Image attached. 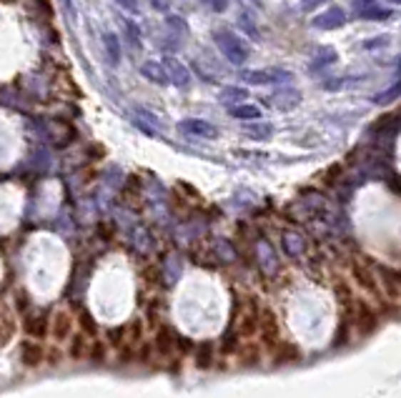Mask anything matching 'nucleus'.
Instances as JSON below:
<instances>
[{"label":"nucleus","mask_w":401,"mask_h":398,"mask_svg":"<svg viewBox=\"0 0 401 398\" xmlns=\"http://www.w3.org/2000/svg\"><path fill=\"white\" fill-rule=\"evenodd\" d=\"M91 338L83 336L81 331L76 333V336L71 338V343H68V358L71 361H88V353H91Z\"/></svg>","instance_id":"nucleus-10"},{"label":"nucleus","mask_w":401,"mask_h":398,"mask_svg":"<svg viewBox=\"0 0 401 398\" xmlns=\"http://www.w3.org/2000/svg\"><path fill=\"white\" fill-rule=\"evenodd\" d=\"M68 358V351H63L58 343H53V346H48V358L46 363H51V366H58V363H63Z\"/></svg>","instance_id":"nucleus-18"},{"label":"nucleus","mask_w":401,"mask_h":398,"mask_svg":"<svg viewBox=\"0 0 401 398\" xmlns=\"http://www.w3.org/2000/svg\"><path fill=\"white\" fill-rule=\"evenodd\" d=\"M73 313H76V321H78V331L83 333V336H88L91 341H96V338H101L98 333H101V328H98L96 318H93V313L88 311L86 306H76L73 308Z\"/></svg>","instance_id":"nucleus-8"},{"label":"nucleus","mask_w":401,"mask_h":398,"mask_svg":"<svg viewBox=\"0 0 401 398\" xmlns=\"http://www.w3.org/2000/svg\"><path fill=\"white\" fill-rule=\"evenodd\" d=\"M193 366L198 371H211V368L221 366V351H218V341H200L193 348Z\"/></svg>","instance_id":"nucleus-4"},{"label":"nucleus","mask_w":401,"mask_h":398,"mask_svg":"<svg viewBox=\"0 0 401 398\" xmlns=\"http://www.w3.org/2000/svg\"><path fill=\"white\" fill-rule=\"evenodd\" d=\"M256 3H261V0H256Z\"/></svg>","instance_id":"nucleus-27"},{"label":"nucleus","mask_w":401,"mask_h":398,"mask_svg":"<svg viewBox=\"0 0 401 398\" xmlns=\"http://www.w3.org/2000/svg\"><path fill=\"white\" fill-rule=\"evenodd\" d=\"M211 6H213V11H226V0H211Z\"/></svg>","instance_id":"nucleus-24"},{"label":"nucleus","mask_w":401,"mask_h":398,"mask_svg":"<svg viewBox=\"0 0 401 398\" xmlns=\"http://www.w3.org/2000/svg\"><path fill=\"white\" fill-rule=\"evenodd\" d=\"M111 356V346L106 338H96L91 343V353H88V363H98V366H103Z\"/></svg>","instance_id":"nucleus-11"},{"label":"nucleus","mask_w":401,"mask_h":398,"mask_svg":"<svg viewBox=\"0 0 401 398\" xmlns=\"http://www.w3.org/2000/svg\"><path fill=\"white\" fill-rule=\"evenodd\" d=\"M223 96H228L231 101H238V98H246V91H241V88H228Z\"/></svg>","instance_id":"nucleus-22"},{"label":"nucleus","mask_w":401,"mask_h":398,"mask_svg":"<svg viewBox=\"0 0 401 398\" xmlns=\"http://www.w3.org/2000/svg\"><path fill=\"white\" fill-rule=\"evenodd\" d=\"M213 41H216V46L221 48V53L228 58V63H233V66H243V63L248 61V56H251L246 41H243L238 33L226 31V28L213 33Z\"/></svg>","instance_id":"nucleus-1"},{"label":"nucleus","mask_w":401,"mask_h":398,"mask_svg":"<svg viewBox=\"0 0 401 398\" xmlns=\"http://www.w3.org/2000/svg\"><path fill=\"white\" fill-rule=\"evenodd\" d=\"M63 3H66V6H68V8H71V0H63Z\"/></svg>","instance_id":"nucleus-25"},{"label":"nucleus","mask_w":401,"mask_h":398,"mask_svg":"<svg viewBox=\"0 0 401 398\" xmlns=\"http://www.w3.org/2000/svg\"><path fill=\"white\" fill-rule=\"evenodd\" d=\"M324 3H329V0H301V11L311 13V11H316L319 6H324Z\"/></svg>","instance_id":"nucleus-21"},{"label":"nucleus","mask_w":401,"mask_h":398,"mask_svg":"<svg viewBox=\"0 0 401 398\" xmlns=\"http://www.w3.org/2000/svg\"><path fill=\"white\" fill-rule=\"evenodd\" d=\"M394 3H399V6H401V0H394Z\"/></svg>","instance_id":"nucleus-26"},{"label":"nucleus","mask_w":401,"mask_h":398,"mask_svg":"<svg viewBox=\"0 0 401 398\" xmlns=\"http://www.w3.org/2000/svg\"><path fill=\"white\" fill-rule=\"evenodd\" d=\"M116 3H118L121 8H126V11H136V8H138L136 0H116Z\"/></svg>","instance_id":"nucleus-23"},{"label":"nucleus","mask_w":401,"mask_h":398,"mask_svg":"<svg viewBox=\"0 0 401 398\" xmlns=\"http://www.w3.org/2000/svg\"><path fill=\"white\" fill-rule=\"evenodd\" d=\"M78 333V321L76 313L68 311V308H53V321H51V341L58 346H66L71 343V338Z\"/></svg>","instance_id":"nucleus-3"},{"label":"nucleus","mask_w":401,"mask_h":398,"mask_svg":"<svg viewBox=\"0 0 401 398\" xmlns=\"http://www.w3.org/2000/svg\"><path fill=\"white\" fill-rule=\"evenodd\" d=\"M301 358H304L301 348L286 338V341L278 343V348L268 356V361H271L273 366H291V363H301Z\"/></svg>","instance_id":"nucleus-6"},{"label":"nucleus","mask_w":401,"mask_h":398,"mask_svg":"<svg viewBox=\"0 0 401 398\" xmlns=\"http://www.w3.org/2000/svg\"><path fill=\"white\" fill-rule=\"evenodd\" d=\"M103 46H106V56H108V63L118 66L121 61V43L116 33H103Z\"/></svg>","instance_id":"nucleus-15"},{"label":"nucleus","mask_w":401,"mask_h":398,"mask_svg":"<svg viewBox=\"0 0 401 398\" xmlns=\"http://www.w3.org/2000/svg\"><path fill=\"white\" fill-rule=\"evenodd\" d=\"M48 358V348L46 343L41 341H33V338H26V341L21 343V361L26 363V366L36 368V366H43Z\"/></svg>","instance_id":"nucleus-5"},{"label":"nucleus","mask_w":401,"mask_h":398,"mask_svg":"<svg viewBox=\"0 0 401 398\" xmlns=\"http://www.w3.org/2000/svg\"><path fill=\"white\" fill-rule=\"evenodd\" d=\"M181 128H183L186 133H191V136H203V138L216 136V128L206 121H183L181 123Z\"/></svg>","instance_id":"nucleus-12"},{"label":"nucleus","mask_w":401,"mask_h":398,"mask_svg":"<svg viewBox=\"0 0 401 398\" xmlns=\"http://www.w3.org/2000/svg\"><path fill=\"white\" fill-rule=\"evenodd\" d=\"M346 23V13L341 11V8H329V11L319 13V16L311 21V26L319 28V31H336V28H341Z\"/></svg>","instance_id":"nucleus-7"},{"label":"nucleus","mask_w":401,"mask_h":398,"mask_svg":"<svg viewBox=\"0 0 401 398\" xmlns=\"http://www.w3.org/2000/svg\"><path fill=\"white\" fill-rule=\"evenodd\" d=\"M141 71H143V76L148 78L151 83H161V86L168 83V71H166V66H161V63H146Z\"/></svg>","instance_id":"nucleus-14"},{"label":"nucleus","mask_w":401,"mask_h":398,"mask_svg":"<svg viewBox=\"0 0 401 398\" xmlns=\"http://www.w3.org/2000/svg\"><path fill=\"white\" fill-rule=\"evenodd\" d=\"M21 328L26 333V338H33V341L46 343L51 338V321H53V311H46V308H33L26 316L21 318Z\"/></svg>","instance_id":"nucleus-2"},{"label":"nucleus","mask_w":401,"mask_h":398,"mask_svg":"<svg viewBox=\"0 0 401 398\" xmlns=\"http://www.w3.org/2000/svg\"><path fill=\"white\" fill-rule=\"evenodd\" d=\"M359 18H364V21H389L391 11L379 8V6H364V8H359Z\"/></svg>","instance_id":"nucleus-16"},{"label":"nucleus","mask_w":401,"mask_h":398,"mask_svg":"<svg viewBox=\"0 0 401 398\" xmlns=\"http://www.w3.org/2000/svg\"><path fill=\"white\" fill-rule=\"evenodd\" d=\"M399 96H401V81L394 83V86H391L389 91L381 93V96H376L374 101H376V103H389V101H394V98H399Z\"/></svg>","instance_id":"nucleus-20"},{"label":"nucleus","mask_w":401,"mask_h":398,"mask_svg":"<svg viewBox=\"0 0 401 398\" xmlns=\"http://www.w3.org/2000/svg\"><path fill=\"white\" fill-rule=\"evenodd\" d=\"M163 66H166V71H168V78H173V83H178V86H188V71H186V66H181V63L173 61V58H166Z\"/></svg>","instance_id":"nucleus-13"},{"label":"nucleus","mask_w":401,"mask_h":398,"mask_svg":"<svg viewBox=\"0 0 401 398\" xmlns=\"http://www.w3.org/2000/svg\"><path fill=\"white\" fill-rule=\"evenodd\" d=\"M336 51L334 48H321L319 53H316V61H314V68H324V66H331V63L336 61Z\"/></svg>","instance_id":"nucleus-17"},{"label":"nucleus","mask_w":401,"mask_h":398,"mask_svg":"<svg viewBox=\"0 0 401 398\" xmlns=\"http://www.w3.org/2000/svg\"><path fill=\"white\" fill-rule=\"evenodd\" d=\"M288 78H291V73L278 71V68H268V71H246V73H243V81H246V83H258V86H263V83L288 81Z\"/></svg>","instance_id":"nucleus-9"},{"label":"nucleus","mask_w":401,"mask_h":398,"mask_svg":"<svg viewBox=\"0 0 401 398\" xmlns=\"http://www.w3.org/2000/svg\"><path fill=\"white\" fill-rule=\"evenodd\" d=\"M233 116L236 118H241V121H251V118H261V113H258V108L256 106H238V108H233Z\"/></svg>","instance_id":"nucleus-19"}]
</instances>
